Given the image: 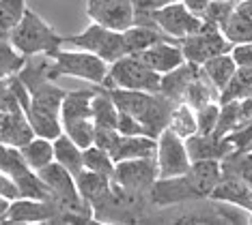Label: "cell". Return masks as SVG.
Here are the masks:
<instances>
[{
  "label": "cell",
  "instance_id": "4316f807",
  "mask_svg": "<svg viewBox=\"0 0 252 225\" xmlns=\"http://www.w3.org/2000/svg\"><path fill=\"white\" fill-rule=\"evenodd\" d=\"M91 109H93V123L99 129H117V116L119 109L114 105L110 92L104 90H95L93 99H91Z\"/></svg>",
  "mask_w": 252,
  "mask_h": 225
},
{
  "label": "cell",
  "instance_id": "7a4b0ae2",
  "mask_svg": "<svg viewBox=\"0 0 252 225\" xmlns=\"http://www.w3.org/2000/svg\"><path fill=\"white\" fill-rule=\"evenodd\" d=\"M9 41L13 43V48L18 50L20 54H24L28 58V56H39V54L52 56L54 51L65 43V39H63L41 15L26 7L20 24L11 32Z\"/></svg>",
  "mask_w": 252,
  "mask_h": 225
},
{
  "label": "cell",
  "instance_id": "603a6c76",
  "mask_svg": "<svg viewBox=\"0 0 252 225\" xmlns=\"http://www.w3.org/2000/svg\"><path fill=\"white\" fill-rule=\"evenodd\" d=\"M52 146H54V161L59 165H63L73 178H76L80 172L84 170L82 148H80L78 144L73 142L69 135H65V133H61L59 137H54Z\"/></svg>",
  "mask_w": 252,
  "mask_h": 225
},
{
  "label": "cell",
  "instance_id": "277c9868",
  "mask_svg": "<svg viewBox=\"0 0 252 225\" xmlns=\"http://www.w3.org/2000/svg\"><path fill=\"white\" fill-rule=\"evenodd\" d=\"M108 73V62L99 56L84 50H56L50 56V75L56 79L59 75H69L84 82H93L97 86L104 84Z\"/></svg>",
  "mask_w": 252,
  "mask_h": 225
},
{
  "label": "cell",
  "instance_id": "83f0119b",
  "mask_svg": "<svg viewBox=\"0 0 252 225\" xmlns=\"http://www.w3.org/2000/svg\"><path fill=\"white\" fill-rule=\"evenodd\" d=\"M252 90V69L237 67L233 77L226 82V86L218 92V103H228V101H242L250 97Z\"/></svg>",
  "mask_w": 252,
  "mask_h": 225
},
{
  "label": "cell",
  "instance_id": "7c38bea8",
  "mask_svg": "<svg viewBox=\"0 0 252 225\" xmlns=\"http://www.w3.org/2000/svg\"><path fill=\"white\" fill-rule=\"evenodd\" d=\"M61 208L52 200H32V198H15L9 201L4 223H50L56 221Z\"/></svg>",
  "mask_w": 252,
  "mask_h": 225
},
{
  "label": "cell",
  "instance_id": "ba28073f",
  "mask_svg": "<svg viewBox=\"0 0 252 225\" xmlns=\"http://www.w3.org/2000/svg\"><path fill=\"white\" fill-rule=\"evenodd\" d=\"M179 48L183 51V58H186L188 62H192V65L200 67L205 60L214 58V56H218V54H226V51H231L233 43L222 34L220 26L203 22L196 32L179 39Z\"/></svg>",
  "mask_w": 252,
  "mask_h": 225
},
{
  "label": "cell",
  "instance_id": "8992f818",
  "mask_svg": "<svg viewBox=\"0 0 252 225\" xmlns=\"http://www.w3.org/2000/svg\"><path fill=\"white\" fill-rule=\"evenodd\" d=\"M158 180L156 159H127L114 163L112 187L119 198H140Z\"/></svg>",
  "mask_w": 252,
  "mask_h": 225
},
{
  "label": "cell",
  "instance_id": "7bdbcfd3",
  "mask_svg": "<svg viewBox=\"0 0 252 225\" xmlns=\"http://www.w3.org/2000/svg\"><path fill=\"white\" fill-rule=\"evenodd\" d=\"M7 206H9V201L0 198V223H4V215H7Z\"/></svg>",
  "mask_w": 252,
  "mask_h": 225
},
{
  "label": "cell",
  "instance_id": "6da1fadb",
  "mask_svg": "<svg viewBox=\"0 0 252 225\" xmlns=\"http://www.w3.org/2000/svg\"><path fill=\"white\" fill-rule=\"evenodd\" d=\"M110 92L114 105L119 112L129 114L145 126V133L149 137H158L168 125L170 112L175 103L168 101L159 92L147 90H125V88H106Z\"/></svg>",
  "mask_w": 252,
  "mask_h": 225
},
{
  "label": "cell",
  "instance_id": "bcb514c9",
  "mask_svg": "<svg viewBox=\"0 0 252 225\" xmlns=\"http://www.w3.org/2000/svg\"><path fill=\"white\" fill-rule=\"evenodd\" d=\"M2 116H4V112H0V129H2Z\"/></svg>",
  "mask_w": 252,
  "mask_h": 225
},
{
  "label": "cell",
  "instance_id": "1f68e13d",
  "mask_svg": "<svg viewBox=\"0 0 252 225\" xmlns=\"http://www.w3.org/2000/svg\"><path fill=\"white\" fill-rule=\"evenodd\" d=\"M26 11V0H0V39L9 41Z\"/></svg>",
  "mask_w": 252,
  "mask_h": 225
},
{
  "label": "cell",
  "instance_id": "ab89813d",
  "mask_svg": "<svg viewBox=\"0 0 252 225\" xmlns=\"http://www.w3.org/2000/svg\"><path fill=\"white\" fill-rule=\"evenodd\" d=\"M0 198L7 200V201L20 198L18 184L13 182V178H11L9 174H4V172H0Z\"/></svg>",
  "mask_w": 252,
  "mask_h": 225
},
{
  "label": "cell",
  "instance_id": "74e56055",
  "mask_svg": "<svg viewBox=\"0 0 252 225\" xmlns=\"http://www.w3.org/2000/svg\"><path fill=\"white\" fill-rule=\"evenodd\" d=\"M134 7V24H153V13H156V4L151 0H131Z\"/></svg>",
  "mask_w": 252,
  "mask_h": 225
},
{
  "label": "cell",
  "instance_id": "836d02e7",
  "mask_svg": "<svg viewBox=\"0 0 252 225\" xmlns=\"http://www.w3.org/2000/svg\"><path fill=\"white\" fill-rule=\"evenodd\" d=\"M24 62H26V56L20 54L13 48V43L0 39V79H9L13 75H18L22 71V67H24Z\"/></svg>",
  "mask_w": 252,
  "mask_h": 225
},
{
  "label": "cell",
  "instance_id": "7402d4cb",
  "mask_svg": "<svg viewBox=\"0 0 252 225\" xmlns=\"http://www.w3.org/2000/svg\"><path fill=\"white\" fill-rule=\"evenodd\" d=\"M32 137H35V133H32L24 112H9L2 116V129H0V142L2 144L22 148Z\"/></svg>",
  "mask_w": 252,
  "mask_h": 225
},
{
  "label": "cell",
  "instance_id": "cb8c5ba5",
  "mask_svg": "<svg viewBox=\"0 0 252 225\" xmlns=\"http://www.w3.org/2000/svg\"><path fill=\"white\" fill-rule=\"evenodd\" d=\"M123 39H125L127 54H138V51L151 48V45L164 41L168 37L156 24H134L127 30H123Z\"/></svg>",
  "mask_w": 252,
  "mask_h": 225
},
{
  "label": "cell",
  "instance_id": "d6a6232c",
  "mask_svg": "<svg viewBox=\"0 0 252 225\" xmlns=\"http://www.w3.org/2000/svg\"><path fill=\"white\" fill-rule=\"evenodd\" d=\"M82 159H84V167L91 172H97V174L106 176L112 180V174H114V161L110 157V152L99 146H95V144H91V146L82 148Z\"/></svg>",
  "mask_w": 252,
  "mask_h": 225
},
{
  "label": "cell",
  "instance_id": "7dc6e473",
  "mask_svg": "<svg viewBox=\"0 0 252 225\" xmlns=\"http://www.w3.org/2000/svg\"><path fill=\"white\" fill-rule=\"evenodd\" d=\"M4 82H7V79H0V88H2V84H4Z\"/></svg>",
  "mask_w": 252,
  "mask_h": 225
},
{
  "label": "cell",
  "instance_id": "3957f363",
  "mask_svg": "<svg viewBox=\"0 0 252 225\" xmlns=\"http://www.w3.org/2000/svg\"><path fill=\"white\" fill-rule=\"evenodd\" d=\"M95 90H71L65 95L61 105V129L65 135H69L80 148H87L93 144L95 123H93V109L91 99Z\"/></svg>",
  "mask_w": 252,
  "mask_h": 225
},
{
  "label": "cell",
  "instance_id": "ac0fdd59",
  "mask_svg": "<svg viewBox=\"0 0 252 225\" xmlns=\"http://www.w3.org/2000/svg\"><path fill=\"white\" fill-rule=\"evenodd\" d=\"M209 200L224 201V204H233V206L244 208V206L252 200V189L237 174H235V172L222 167V178L218 180L214 191L209 193Z\"/></svg>",
  "mask_w": 252,
  "mask_h": 225
},
{
  "label": "cell",
  "instance_id": "30bf717a",
  "mask_svg": "<svg viewBox=\"0 0 252 225\" xmlns=\"http://www.w3.org/2000/svg\"><path fill=\"white\" fill-rule=\"evenodd\" d=\"M153 24L168 39L179 41V39L188 37V34L196 32L200 24H203V20L194 15L192 11H188L183 2H173V4H164V7L156 9V13H153Z\"/></svg>",
  "mask_w": 252,
  "mask_h": 225
},
{
  "label": "cell",
  "instance_id": "ffe728a7",
  "mask_svg": "<svg viewBox=\"0 0 252 225\" xmlns=\"http://www.w3.org/2000/svg\"><path fill=\"white\" fill-rule=\"evenodd\" d=\"M158 142L149 135H119L110 157L112 161H127V159H156Z\"/></svg>",
  "mask_w": 252,
  "mask_h": 225
},
{
  "label": "cell",
  "instance_id": "b9f144b4",
  "mask_svg": "<svg viewBox=\"0 0 252 225\" xmlns=\"http://www.w3.org/2000/svg\"><path fill=\"white\" fill-rule=\"evenodd\" d=\"M235 9L242 11L246 15H252V0H239V2L235 4Z\"/></svg>",
  "mask_w": 252,
  "mask_h": 225
},
{
  "label": "cell",
  "instance_id": "d6986e66",
  "mask_svg": "<svg viewBox=\"0 0 252 225\" xmlns=\"http://www.w3.org/2000/svg\"><path fill=\"white\" fill-rule=\"evenodd\" d=\"M200 73V69L196 65H192V62L183 60L179 67H175L173 71L164 73L162 77H159V95H164L168 101L173 103H181L183 101V95H186L188 86L196 75Z\"/></svg>",
  "mask_w": 252,
  "mask_h": 225
},
{
  "label": "cell",
  "instance_id": "52a82bcc",
  "mask_svg": "<svg viewBox=\"0 0 252 225\" xmlns=\"http://www.w3.org/2000/svg\"><path fill=\"white\" fill-rule=\"evenodd\" d=\"M65 41L71 43L76 50H84V51H91V54L99 56V58L106 60L108 65L114 60H119V58H123V56L127 54L123 32L104 28V26L95 24V22H91V26H87L80 34L67 37Z\"/></svg>",
  "mask_w": 252,
  "mask_h": 225
},
{
  "label": "cell",
  "instance_id": "ee69618b",
  "mask_svg": "<svg viewBox=\"0 0 252 225\" xmlns=\"http://www.w3.org/2000/svg\"><path fill=\"white\" fill-rule=\"evenodd\" d=\"M153 4L159 9V7H164V4H173V2H181V0H151Z\"/></svg>",
  "mask_w": 252,
  "mask_h": 225
},
{
  "label": "cell",
  "instance_id": "e575fe53",
  "mask_svg": "<svg viewBox=\"0 0 252 225\" xmlns=\"http://www.w3.org/2000/svg\"><path fill=\"white\" fill-rule=\"evenodd\" d=\"M237 129H239V101L220 103V114H218L214 135L228 137L233 131H237Z\"/></svg>",
  "mask_w": 252,
  "mask_h": 225
},
{
  "label": "cell",
  "instance_id": "f546056e",
  "mask_svg": "<svg viewBox=\"0 0 252 225\" xmlns=\"http://www.w3.org/2000/svg\"><path fill=\"white\" fill-rule=\"evenodd\" d=\"M168 126L173 133H177L179 137H190L194 133H198V125H196V112L188 105V103H175L173 112H170V118H168Z\"/></svg>",
  "mask_w": 252,
  "mask_h": 225
},
{
  "label": "cell",
  "instance_id": "5bb4252c",
  "mask_svg": "<svg viewBox=\"0 0 252 225\" xmlns=\"http://www.w3.org/2000/svg\"><path fill=\"white\" fill-rule=\"evenodd\" d=\"M138 56L142 65H147L151 71H156L158 75H164L168 71H173L175 67H179L183 60V51L179 48V41H175V39H164V41H159L156 45H151V48L138 51Z\"/></svg>",
  "mask_w": 252,
  "mask_h": 225
},
{
  "label": "cell",
  "instance_id": "8d00e7d4",
  "mask_svg": "<svg viewBox=\"0 0 252 225\" xmlns=\"http://www.w3.org/2000/svg\"><path fill=\"white\" fill-rule=\"evenodd\" d=\"M233 9H235V2H228V0H211L209 9L205 11V15H203V22L222 26L226 17L233 13Z\"/></svg>",
  "mask_w": 252,
  "mask_h": 225
},
{
  "label": "cell",
  "instance_id": "f6af8a7d",
  "mask_svg": "<svg viewBox=\"0 0 252 225\" xmlns=\"http://www.w3.org/2000/svg\"><path fill=\"white\" fill-rule=\"evenodd\" d=\"M244 210H246V212H248V215L252 217V200H250V201H248V204H246V206H244Z\"/></svg>",
  "mask_w": 252,
  "mask_h": 225
},
{
  "label": "cell",
  "instance_id": "d4e9b609",
  "mask_svg": "<svg viewBox=\"0 0 252 225\" xmlns=\"http://www.w3.org/2000/svg\"><path fill=\"white\" fill-rule=\"evenodd\" d=\"M198 69H200V73H203V77L207 79V82L214 86L218 92H220L226 86L228 79L233 77L237 65H235V60L231 58V54L226 51V54H218V56H214V58L205 60Z\"/></svg>",
  "mask_w": 252,
  "mask_h": 225
},
{
  "label": "cell",
  "instance_id": "44dd1931",
  "mask_svg": "<svg viewBox=\"0 0 252 225\" xmlns=\"http://www.w3.org/2000/svg\"><path fill=\"white\" fill-rule=\"evenodd\" d=\"M28 95H31V101H28L31 107L59 116L67 90H63L61 86H56L54 79H43V82L35 84L32 88H28Z\"/></svg>",
  "mask_w": 252,
  "mask_h": 225
},
{
  "label": "cell",
  "instance_id": "f35d334b",
  "mask_svg": "<svg viewBox=\"0 0 252 225\" xmlns=\"http://www.w3.org/2000/svg\"><path fill=\"white\" fill-rule=\"evenodd\" d=\"M228 54H231V58L237 67L252 69V43H233Z\"/></svg>",
  "mask_w": 252,
  "mask_h": 225
},
{
  "label": "cell",
  "instance_id": "8fae6325",
  "mask_svg": "<svg viewBox=\"0 0 252 225\" xmlns=\"http://www.w3.org/2000/svg\"><path fill=\"white\" fill-rule=\"evenodd\" d=\"M87 15L95 24L123 32L134 26V7L131 0H89Z\"/></svg>",
  "mask_w": 252,
  "mask_h": 225
},
{
  "label": "cell",
  "instance_id": "f1b7e54d",
  "mask_svg": "<svg viewBox=\"0 0 252 225\" xmlns=\"http://www.w3.org/2000/svg\"><path fill=\"white\" fill-rule=\"evenodd\" d=\"M220 30L231 43H252V15L233 9V13L220 26Z\"/></svg>",
  "mask_w": 252,
  "mask_h": 225
},
{
  "label": "cell",
  "instance_id": "d590c367",
  "mask_svg": "<svg viewBox=\"0 0 252 225\" xmlns=\"http://www.w3.org/2000/svg\"><path fill=\"white\" fill-rule=\"evenodd\" d=\"M218 114H220V103L211 101L207 105L196 109V125H198V133H214L216 123H218Z\"/></svg>",
  "mask_w": 252,
  "mask_h": 225
},
{
  "label": "cell",
  "instance_id": "5b68a950",
  "mask_svg": "<svg viewBox=\"0 0 252 225\" xmlns=\"http://www.w3.org/2000/svg\"><path fill=\"white\" fill-rule=\"evenodd\" d=\"M159 77L156 71H151L147 65H142L138 56L125 54L123 58L108 65V73L104 79V88H125V90H159Z\"/></svg>",
  "mask_w": 252,
  "mask_h": 225
},
{
  "label": "cell",
  "instance_id": "4dcf8cb0",
  "mask_svg": "<svg viewBox=\"0 0 252 225\" xmlns=\"http://www.w3.org/2000/svg\"><path fill=\"white\" fill-rule=\"evenodd\" d=\"M211 101H218V90L203 77V73H198L190 82V86H188L186 95H183V103H188L196 112L198 107L207 105Z\"/></svg>",
  "mask_w": 252,
  "mask_h": 225
},
{
  "label": "cell",
  "instance_id": "9c48e42d",
  "mask_svg": "<svg viewBox=\"0 0 252 225\" xmlns=\"http://www.w3.org/2000/svg\"><path fill=\"white\" fill-rule=\"evenodd\" d=\"M156 165H158V178H173L183 176L190 167V157H188L186 140L166 126V129L156 137Z\"/></svg>",
  "mask_w": 252,
  "mask_h": 225
},
{
  "label": "cell",
  "instance_id": "60d3db41",
  "mask_svg": "<svg viewBox=\"0 0 252 225\" xmlns=\"http://www.w3.org/2000/svg\"><path fill=\"white\" fill-rule=\"evenodd\" d=\"M181 2L186 4V9H188V11H192L194 15L203 20V15H205V11L209 9L211 0H181Z\"/></svg>",
  "mask_w": 252,
  "mask_h": 225
},
{
  "label": "cell",
  "instance_id": "9a60e30c",
  "mask_svg": "<svg viewBox=\"0 0 252 225\" xmlns=\"http://www.w3.org/2000/svg\"><path fill=\"white\" fill-rule=\"evenodd\" d=\"M149 198L158 206H170L179 204L183 200H198V195L194 193V189L190 187L186 174H183L173 178H158L149 189Z\"/></svg>",
  "mask_w": 252,
  "mask_h": 225
},
{
  "label": "cell",
  "instance_id": "484cf974",
  "mask_svg": "<svg viewBox=\"0 0 252 225\" xmlns=\"http://www.w3.org/2000/svg\"><path fill=\"white\" fill-rule=\"evenodd\" d=\"M22 157H24L26 165L31 167L32 172H39L41 167H45L48 163L54 161V146H52V140L48 137H39L35 135L31 142H26L24 146L20 148Z\"/></svg>",
  "mask_w": 252,
  "mask_h": 225
},
{
  "label": "cell",
  "instance_id": "e0dca14e",
  "mask_svg": "<svg viewBox=\"0 0 252 225\" xmlns=\"http://www.w3.org/2000/svg\"><path fill=\"white\" fill-rule=\"evenodd\" d=\"M186 178L194 189V193L200 198H209L214 191L218 180L222 178V161L218 159H203V161H192L186 172Z\"/></svg>",
  "mask_w": 252,
  "mask_h": 225
},
{
  "label": "cell",
  "instance_id": "2e32d148",
  "mask_svg": "<svg viewBox=\"0 0 252 225\" xmlns=\"http://www.w3.org/2000/svg\"><path fill=\"white\" fill-rule=\"evenodd\" d=\"M186 148L190 161H203V159H218L222 161L233 148L228 137H218L214 133H194L186 137Z\"/></svg>",
  "mask_w": 252,
  "mask_h": 225
},
{
  "label": "cell",
  "instance_id": "4fadbf2b",
  "mask_svg": "<svg viewBox=\"0 0 252 225\" xmlns=\"http://www.w3.org/2000/svg\"><path fill=\"white\" fill-rule=\"evenodd\" d=\"M76 187L80 198L91 206V210H101L114 198V187L110 178L97 174V172H91L87 167L76 176Z\"/></svg>",
  "mask_w": 252,
  "mask_h": 225
}]
</instances>
